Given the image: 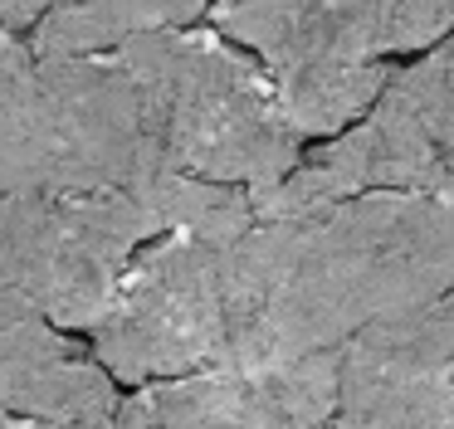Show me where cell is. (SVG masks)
Masks as SVG:
<instances>
[{"label": "cell", "mask_w": 454, "mask_h": 429, "mask_svg": "<svg viewBox=\"0 0 454 429\" xmlns=\"http://www.w3.org/2000/svg\"><path fill=\"white\" fill-rule=\"evenodd\" d=\"M128 49L161 98L167 156L181 176L264 195L298 171L303 132L245 44L215 25H186L128 39Z\"/></svg>", "instance_id": "2"}, {"label": "cell", "mask_w": 454, "mask_h": 429, "mask_svg": "<svg viewBox=\"0 0 454 429\" xmlns=\"http://www.w3.org/2000/svg\"><path fill=\"white\" fill-rule=\"evenodd\" d=\"M0 429H118V415H113V419H93V425H64V419H35V415L0 410Z\"/></svg>", "instance_id": "12"}, {"label": "cell", "mask_w": 454, "mask_h": 429, "mask_svg": "<svg viewBox=\"0 0 454 429\" xmlns=\"http://www.w3.org/2000/svg\"><path fill=\"white\" fill-rule=\"evenodd\" d=\"M50 117V191H176L161 98L128 44L40 58Z\"/></svg>", "instance_id": "4"}, {"label": "cell", "mask_w": 454, "mask_h": 429, "mask_svg": "<svg viewBox=\"0 0 454 429\" xmlns=\"http://www.w3.org/2000/svg\"><path fill=\"white\" fill-rule=\"evenodd\" d=\"M342 351L288 366H215L122 400L118 429H333Z\"/></svg>", "instance_id": "7"}, {"label": "cell", "mask_w": 454, "mask_h": 429, "mask_svg": "<svg viewBox=\"0 0 454 429\" xmlns=\"http://www.w3.org/2000/svg\"><path fill=\"white\" fill-rule=\"evenodd\" d=\"M381 98L405 117L430 161L454 181V35H444L434 49L395 68Z\"/></svg>", "instance_id": "10"}, {"label": "cell", "mask_w": 454, "mask_h": 429, "mask_svg": "<svg viewBox=\"0 0 454 429\" xmlns=\"http://www.w3.org/2000/svg\"><path fill=\"white\" fill-rule=\"evenodd\" d=\"M333 429H454V288L347 341Z\"/></svg>", "instance_id": "5"}, {"label": "cell", "mask_w": 454, "mask_h": 429, "mask_svg": "<svg viewBox=\"0 0 454 429\" xmlns=\"http://www.w3.org/2000/svg\"><path fill=\"white\" fill-rule=\"evenodd\" d=\"M54 0H0V35H35V25L44 20Z\"/></svg>", "instance_id": "11"}, {"label": "cell", "mask_w": 454, "mask_h": 429, "mask_svg": "<svg viewBox=\"0 0 454 429\" xmlns=\"http://www.w3.org/2000/svg\"><path fill=\"white\" fill-rule=\"evenodd\" d=\"M249 220L181 224L137 254L103 322L89 332L118 386L200 376L230 361V239Z\"/></svg>", "instance_id": "3"}, {"label": "cell", "mask_w": 454, "mask_h": 429, "mask_svg": "<svg viewBox=\"0 0 454 429\" xmlns=\"http://www.w3.org/2000/svg\"><path fill=\"white\" fill-rule=\"evenodd\" d=\"M50 181L54 166L40 54L25 35H0V200L44 195Z\"/></svg>", "instance_id": "8"}, {"label": "cell", "mask_w": 454, "mask_h": 429, "mask_svg": "<svg viewBox=\"0 0 454 429\" xmlns=\"http://www.w3.org/2000/svg\"><path fill=\"white\" fill-rule=\"evenodd\" d=\"M230 366L342 351L372 322L454 288V195L372 191L264 214L230 239Z\"/></svg>", "instance_id": "1"}, {"label": "cell", "mask_w": 454, "mask_h": 429, "mask_svg": "<svg viewBox=\"0 0 454 429\" xmlns=\"http://www.w3.org/2000/svg\"><path fill=\"white\" fill-rule=\"evenodd\" d=\"M25 200V195H20ZM20 200H0V410L93 425L122 410L89 337L54 327L20 278Z\"/></svg>", "instance_id": "6"}, {"label": "cell", "mask_w": 454, "mask_h": 429, "mask_svg": "<svg viewBox=\"0 0 454 429\" xmlns=\"http://www.w3.org/2000/svg\"><path fill=\"white\" fill-rule=\"evenodd\" d=\"M215 5L220 0H54L35 25L30 44L40 58L98 54V49H118L142 35L186 29Z\"/></svg>", "instance_id": "9"}]
</instances>
